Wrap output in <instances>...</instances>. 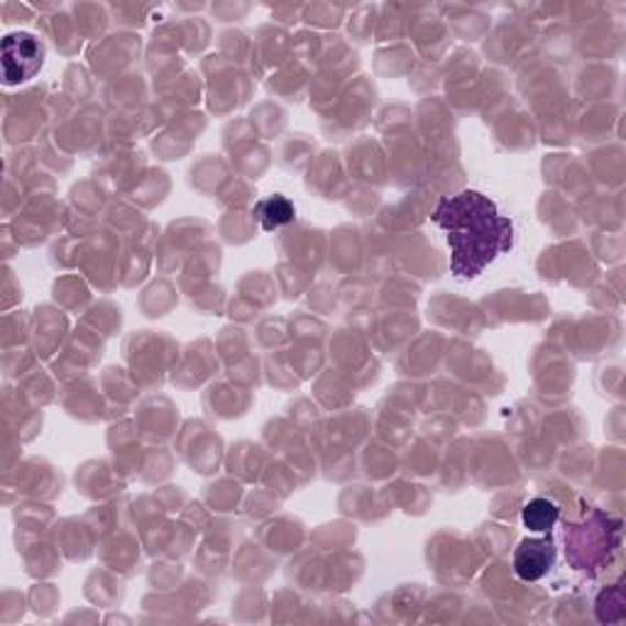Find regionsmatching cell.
I'll return each mask as SVG.
<instances>
[{
    "instance_id": "cell-1",
    "label": "cell",
    "mask_w": 626,
    "mask_h": 626,
    "mask_svg": "<svg viewBox=\"0 0 626 626\" xmlns=\"http://www.w3.org/2000/svg\"><path fill=\"white\" fill-rule=\"evenodd\" d=\"M431 221L446 233L450 272L458 279L480 277L487 265L514 248V223L480 191L443 196Z\"/></svg>"
},
{
    "instance_id": "cell-2",
    "label": "cell",
    "mask_w": 626,
    "mask_h": 626,
    "mask_svg": "<svg viewBox=\"0 0 626 626\" xmlns=\"http://www.w3.org/2000/svg\"><path fill=\"white\" fill-rule=\"evenodd\" d=\"M45 50L30 32H13L3 40V76L8 86L30 81L42 69Z\"/></svg>"
},
{
    "instance_id": "cell-3",
    "label": "cell",
    "mask_w": 626,
    "mask_h": 626,
    "mask_svg": "<svg viewBox=\"0 0 626 626\" xmlns=\"http://www.w3.org/2000/svg\"><path fill=\"white\" fill-rule=\"evenodd\" d=\"M556 565V546L548 538H526L514 553V573L524 582H538Z\"/></svg>"
},
{
    "instance_id": "cell-4",
    "label": "cell",
    "mask_w": 626,
    "mask_h": 626,
    "mask_svg": "<svg viewBox=\"0 0 626 626\" xmlns=\"http://www.w3.org/2000/svg\"><path fill=\"white\" fill-rule=\"evenodd\" d=\"M255 218H257V223L262 226V230H279L284 226L294 223L296 208L287 199V196L274 194V196H267V199L257 201Z\"/></svg>"
},
{
    "instance_id": "cell-5",
    "label": "cell",
    "mask_w": 626,
    "mask_h": 626,
    "mask_svg": "<svg viewBox=\"0 0 626 626\" xmlns=\"http://www.w3.org/2000/svg\"><path fill=\"white\" fill-rule=\"evenodd\" d=\"M560 519V507L553 499L536 497L526 504L521 512V521L534 534H548Z\"/></svg>"
}]
</instances>
